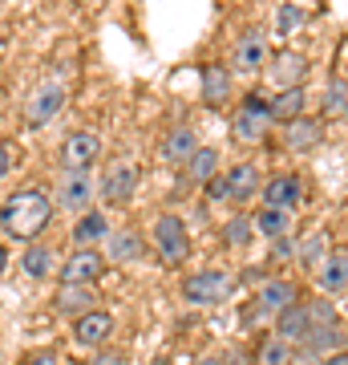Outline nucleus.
I'll return each mask as SVG.
<instances>
[{
  "instance_id": "36",
  "label": "nucleus",
  "mask_w": 348,
  "mask_h": 365,
  "mask_svg": "<svg viewBox=\"0 0 348 365\" xmlns=\"http://www.w3.org/2000/svg\"><path fill=\"white\" fill-rule=\"evenodd\" d=\"M206 195L215 199V203H227V187H223V175H215V179L206 182Z\"/></svg>"
},
{
  "instance_id": "14",
  "label": "nucleus",
  "mask_w": 348,
  "mask_h": 365,
  "mask_svg": "<svg viewBox=\"0 0 348 365\" xmlns=\"http://www.w3.org/2000/svg\"><path fill=\"white\" fill-rule=\"evenodd\" d=\"M300 199H304V182H300V175H275V179L263 187V207L296 211Z\"/></svg>"
},
{
  "instance_id": "42",
  "label": "nucleus",
  "mask_w": 348,
  "mask_h": 365,
  "mask_svg": "<svg viewBox=\"0 0 348 365\" xmlns=\"http://www.w3.org/2000/svg\"><path fill=\"white\" fill-rule=\"evenodd\" d=\"M4 268H9V252H4V244H0V276H4Z\"/></svg>"
},
{
  "instance_id": "31",
  "label": "nucleus",
  "mask_w": 348,
  "mask_h": 365,
  "mask_svg": "<svg viewBox=\"0 0 348 365\" xmlns=\"http://www.w3.org/2000/svg\"><path fill=\"white\" fill-rule=\"evenodd\" d=\"M255 240V223H251V215H235V220L223 223V244L227 248H247Z\"/></svg>"
},
{
  "instance_id": "33",
  "label": "nucleus",
  "mask_w": 348,
  "mask_h": 365,
  "mask_svg": "<svg viewBox=\"0 0 348 365\" xmlns=\"http://www.w3.org/2000/svg\"><path fill=\"white\" fill-rule=\"evenodd\" d=\"M344 106H348V86L344 81H332L324 90V114H344Z\"/></svg>"
},
{
  "instance_id": "40",
  "label": "nucleus",
  "mask_w": 348,
  "mask_h": 365,
  "mask_svg": "<svg viewBox=\"0 0 348 365\" xmlns=\"http://www.w3.org/2000/svg\"><path fill=\"white\" fill-rule=\"evenodd\" d=\"M320 365H348V349H332L328 357H320Z\"/></svg>"
},
{
  "instance_id": "26",
  "label": "nucleus",
  "mask_w": 348,
  "mask_h": 365,
  "mask_svg": "<svg viewBox=\"0 0 348 365\" xmlns=\"http://www.w3.org/2000/svg\"><path fill=\"white\" fill-rule=\"evenodd\" d=\"M215 175H219V150H215V146H199L191 155V163H186V179L206 187Z\"/></svg>"
},
{
  "instance_id": "29",
  "label": "nucleus",
  "mask_w": 348,
  "mask_h": 365,
  "mask_svg": "<svg viewBox=\"0 0 348 365\" xmlns=\"http://www.w3.org/2000/svg\"><path fill=\"white\" fill-rule=\"evenodd\" d=\"M336 341H340V329L336 325H312L308 337L300 341V349L312 353V357H328V353L336 349Z\"/></svg>"
},
{
  "instance_id": "11",
  "label": "nucleus",
  "mask_w": 348,
  "mask_h": 365,
  "mask_svg": "<svg viewBox=\"0 0 348 365\" xmlns=\"http://www.w3.org/2000/svg\"><path fill=\"white\" fill-rule=\"evenodd\" d=\"M102 272H105V260H102V252H93V248H73V256L61 260V280L65 284L93 288Z\"/></svg>"
},
{
  "instance_id": "28",
  "label": "nucleus",
  "mask_w": 348,
  "mask_h": 365,
  "mask_svg": "<svg viewBox=\"0 0 348 365\" xmlns=\"http://www.w3.org/2000/svg\"><path fill=\"white\" fill-rule=\"evenodd\" d=\"M296 260L304 264V268H320L324 260H328V232H312V235H304L296 244Z\"/></svg>"
},
{
  "instance_id": "23",
  "label": "nucleus",
  "mask_w": 348,
  "mask_h": 365,
  "mask_svg": "<svg viewBox=\"0 0 348 365\" xmlns=\"http://www.w3.org/2000/svg\"><path fill=\"white\" fill-rule=\"evenodd\" d=\"M203 102L215 110L231 102V73L223 66H203Z\"/></svg>"
},
{
  "instance_id": "18",
  "label": "nucleus",
  "mask_w": 348,
  "mask_h": 365,
  "mask_svg": "<svg viewBox=\"0 0 348 365\" xmlns=\"http://www.w3.org/2000/svg\"><path fill=\"white\" fill-rule=\"evenodd\" d=\"M21 268H25V276H33V280H45V276H53V268H61V260H57V248L53 244H28L25 252H21Z\"/></svg>"
},
{
  "instance_id": "4",
  "label": "nucleus",
  "mask_w": 348,
  "mask_h": 365,
  "mask_svg": "<svg viewBox=\"0 0 348 365\" xmlns=\"http://www.w3.org/2000/svg\"><path fill=\"white\" fill-rule=\"evenodd\" d=\"M97 195V182H93V170H61L57 179V207L73 211V215H85Z\"/></svg>"
},
{
  "instance_id": "16",
  "label": "nucleus",
  "mask_w": 348,
  "mask_h": 365,
  "mask_svg": "<svg viewBox=\"0 0 348 365\" xmlns=\"http://www.w3.org/2000/svg\"><path fill=\"white\" fill-rule=\"evenodd\" d=\"M259 309L263 313H271V317H280V313H288L292 304H300V288L288 280V276H275V280H268V284L259 288Z\"/></svg>"
},
{
  "instance_id": "22",
  "label": "nucleus",
  "mask_w": 348,
  "mask_h": 365,
  "mask_svg": "<svg viewBox=\"0 0 348 365\" xmlns=\"http://www.w3.org/2000/svg\"><path fill=\"white\" fill-rule=\"evenodd\" d=\"M316 280H320L324 292L340 297V292L348 288V252H328V260L316 268Z\"/></svg>"
},
{
  "instance_id": "7",
  "label": "nucleus",
  "mask_w": 348,
  "mask_h": 365,
  "mask_svg": "<svg viewBox=\"0 0 348 365\" xmlns=\"http://www.w3.org/2000/svg\"><path fill=\"white\" fill-rule=\"evenodd\" d=\"M61 110H65V86L61 81H41L25 102V122L28 126H49Z\"/></svg>"
},
{
  "instance_id": "27",
  "label": "nucleus",
  "mask_w": 348,
  "mask_h": 365,
  "mask_svg": "<svg viewBox=\"0 0 348 365\" xmlns=\"http://www.w3.org/2000/svg\"><path fill=\"white\" fill-rule=\"evenodd\" d=\"M255 235H268V240H280V235H292V211H275V207H259L255 220Z\"/></svg>"
},
{
  "instance_id": "37",
  "label": "nucleus",
  "mask_w": 348,
  "mask_h": 365,
  "mask_svg": "<svg viewBox=\"0 0 348 365\" xmlns=\"http://www.w3.org/2000/svg\"><path fill=\"white\" fill-rule=\"evenodd\" d=\"M223 365H255V357H251V353H243V349H231L227 357H223Z\"/></svg>"
},
{
  "instance_id": "21",
  "label": "nucleus",
  "mask_w": 348,
  "mask_h": 365,
  "mask_svg": "<svg viewBox=\"0 0 348 365\" xmlns=\"http://www.w3.org/2000/svg\"><path fill=\"white\" fill-rule=\"evenodd\" d=\"M93 304H97V288H85V284H65L57 292V313H69L73 321L85 313H93Z\"/></svg>"
},
{
  "instance_id": "9",
  "label": "nucleus",
  "mask_w": 348,
  "mask_h": 365,
  "mask_svg": "<svg viewBox=\"0 0 348 365\" xmlns=\"http://www.w3.org/2000/svg\"><path fill=\"white\" fill-rule=\"evenodd\" d=\"M97 155H102V138H97V130H90V126L73 130L61 146L65 170H90L93 163H97Z\"/></svg>"
},
{
  "instance_id": "39",
  "label": "nucleus",
  "mask_w": 348,
  "mask_h": 365,
  "mask_svg": "<svg viewBox=\"0 0 348 365\" xmlns=\"http://www.w3.org/2000/svg\"><path fill=\"white\" fill-rule=\"evenodd\" d=\"M28 365H61V357H57V353H33Z\"/></svg>"
},
{
  "instance_id": "10",
  "label": "nucleus",
  "mask_w": 348,
  "mask_h": 365,
  "mask_svg": "<svg viewBox=\"0 0 348 365\" xmlns=\"http://www.w3.org/2000/svg\"><path fill=\"white\" fill-rule=\"evenodd\" d=\"M231 61L239 73H263L271 61V53H268V37L259 33V29H247L243 37L235 41V53H231Z\"/></svg>"
},
{
  "instance_id": "38",
  "label": "nucleus",
  "mask_w": 348,
  "mask_h": 365,
  "mask_svg": "<svg viewBox=\"0 0 348 365\" xmlns=\"http://www.w3.org/2000/svg\"><path fill=\"white\" fill-rule=\"evenodd\" d=\"M90 365H126V357H122V353H97Z\"/></svg>"
},
{
  "instance_id": "5",
  "label": "nucleus",
  "mask_w": 348,
  "mask_h": 365,
  "mask_svg": "<svg viewBox=\"0 0 348 365\" xmlns=\"http://www.w3.org/2000/svg\"><path fill=\"white\" fill-rule=\"evenodd\" d=\"M268 130H271V102L259 98V93H251V98L239 106V114L231 118V134L239 143H259Z\"/></svg>"
},
{
  "instance_id": "6",
  "label": "nucleus",
  "mask_w": 348,
  "mask_h": 365,
  "mask_svg": "<svg viewBox=\"0 0 348 365\" xmlns=\"http://www.w3.org/2000/svg\"><path fill=\"white\" fill-rule=\"evenodd\" d=\"M227 292H231V276L223 268H203L182 280V300H191V304H219V300H227Z\"/></svg>"
},
{
  "instance_id": "12",
  "label": "nucleus",
  "mask_w": 348,
  "mask_h": 365,
  "mask_svg": "<svg viewBox=\"0 0 348 365\" xmlns=\"http://www.w3.org/2000/svg\"><path fill=\"white\" fill-rule=\"evenodd\" d=\"M110 337H114V313H105V309H93L73 321V341L85 349H102Z\"/></svg>"
},
{
  "instance_id": "24",
  "label": "nucleus",
  "mask_w": 348,
  "mask_h": 365,
  "mask_svg": "<svg viewBox=\"0 0 348 365\" xmlns=\"http://www.w3.org/2000/svg\"><path fill=\"white\" fill-rule=\"evenodd\" d=\"M194 150H199V138H194L191 126H179V130H170V134H167V143H162V155H167V163H174V167H186Z\"/></svg>"
},
{
  "instance_id": "30",
  "label": "nucleus",
  "mask_w": 348,
  "mask_h": 365,
  "mask_svg": "<svg viewBox=\"0 0 348 365\" xmlns=\"http://www.w3.org/2000/svg\"><path fill=\"white\" fill-rule=\"evenodd\" d=\"M255 365H296V345H288V341H280L271 333V337H263V345H259Z\"/></svg>"
},
{
  "instance_id": "32",
  "label": "nucleus",
  "mask_w": 348,
  "mask_h": 365,
  "mask_svg": "<svg viewBox=\"0 0 348 365\" xmlns=\"http://www.w3.org/2000/svg\"><path fill=\"white\" fill-rule=\"evenodd\" d=\"M300 21H304V9H300V4H280V13H275V33L288 37V33H296Z\"/></svg>"
},
{
  "instance_id": "43",
  "label": "nucleus",
  "mask_w": 348,
  "mask_h": 365,
  "mask_svg": "<svg viewBox=\"0 0 348 365\" xmlns=\"http://www.w3.org/2000/svg\"><path fill=\"white\" fill-rule=\"evenodd\" d=\"M344 118H348V106H344Z\"/></svg>"
},
{
  "instance_id": "19",
  "label": "nucleus",
  "mask_w": 348,
  "mask_h": 365,
  "mask_svg": "<svg viewBox=\"0 0 348 365\" xmlns=\"http://www.w3.org/2000/svg\"><path fill=\"white\" fill-rule=\"evenodd\" d=\"M308 329H312V313H308V304H292L288 313L275 317V337L288 341V345H300V341L308 337Z\"/></svg>"
},
{
  "instance_id": "1",
  "label": "nucleus",
  "mask_w": 348,
  "mask_h": 365,
  "mask_svg": "<svg viewBox=\"0 0 348 365\" xmlns=\"http://www.w3.org/2000/svg\"><path fill=\"white\" fill-rule=\"evenodd\" d=\"M53 220V195H45L41 187H25L0 203V232L21 240V244H37L41 232Z\"/></svg>"
},
{
  "instance_id": "41",
  "label": "nucleus",
  "mask_w": 348,
  "mask_h": 365,
  "mask_svg": "<svg viewBox=\"0 0 348 365\" xmlns=\"http://www.w3.org/2000/svg\"><path fill=\"white\" fill-rule=\"evenodd\" d=\"M194 365H223L219 353H203V357H194Z\"/></svg>"
},
{
  "instance_id": "35",
  "label": "nucleus",
  "mask_w": 348,
  "mask_h": 365,
  "mask_svg": "<svg viewBox=\"0 0 348 365\" xmlns=\"http://www.w3.org/2000/svg\"><path fill=\"white\" fill-rule=\"evenodd\" d=\"M271 252H275V260H288V256H296V244H292V235H280V240H271Z\"/></svg>"
},
{
  "instance_id": "20",
  "label": "nucleus",
  "mask_w": 348,
  "mask_h": 365,
  "mask_svg": "<svg viewBox=\"0 0 348 365\" xmlns=\"http://www.w3.org/2000/svg\"><path fill=\"white\" fill-rule=\"evenodd\" d=\"M324 138V126L316 122V118H296V122H288V134H284V146L288 150H296V155H304V150H312V146H320Z\"/></svg>"
},
{
  "instance_id": "3",
  "label": "nucleus",
  "mask_w": 348,
  "mask_h": 365,
  "mask_svg": "<svg viewBox=\"0 0 348 365\" xmlns=\"http://www.w3.org/2000/svg\"><path fill=\"white\" fill-rule=\"evenodd\" d=\"M150 240H154V252L162 256V264H167V268H179V264L186 260V252H191L186 223H182L179 215H158Z\"/></svg>"
},
{
  "instance_id": "25",
  "label": "nucleus",
  "mask_w": 348,
  "mask_h": 365,
  "mask_svg": "<svg viewBox=\"0 0 348 365\" xmlns=\"http://www.w3.org/2000/svg\"><path fill=\"white\" fill-rule=\"evenodd\" d=\"M304 102H308V93H304V86L300 90H284L271 98V122H296V118H304Z\"/></svg>"
},
{
  "instance_id": "2",
  "label": "nucleus",
  "mask_w": 348,
  "mask_h": 365,
  "mask_svg": "<svg viewBox=\"0 0 348 365\" xmlns=\"http://www.w3.org/2000/svg\"><path fill=\"white\" fill-rule=\"evenodd\" d=\"M138 182H142L138 163H130V158H114V163L105 167L102 182H97V195H102V203H110V207H122V203L134 199Z\"/></svg>"
},
{
  "instance_id": "34",
  "label": "nucleus",
  "mask_w": 348,
  "mask_h": 365,
  "mask_svg": "<svg viewBox=\"0 0 348 365\" xmlns=\"http://www.w3.org/2000/svg\"><path fill=\"white\" fill-rule=\"evenodd\" d=\"M13 167H16V150L9 143H0V182L13 175Z\"/></svg>"
},
{
  "instance_id": "17",
  "label": "nucleus",
  "mask_w": 348,
  "mask_h": 365,
  "mask_svg": "<svg viewBox=\"0 0 348 365\" xmlns=\"http://www.w3.org/2000/svg\"><path fill=\"white\" fill-rule=\"evenodd\" d=\"M105 235H110V220H105L102 211L90 207L85 215H78L69 240H73V248H93V252H97V244H105Z\"/></svg>"
},
{
  "instance_id": "15",
  "label": "nucleus",
  "mask_w": 348,
  "mask_h": 365,
  "mask_svg": "<svg viewBox=\"0 0 348 365\" xmlns=\"http://www.w3.org/2000/svg\"><path fill=\"white\" fill-rule=\"evenodd\" d=\"M105 256L114 264H138L146 256V244L142 235L134 232V227H110V235H105Z\"/></svg>"
},
{
  "instance_id": "13",
  "label": "nucleus",
  "mask_w": 348,
  "mask_h": 365,
  "mask_svg": "<svg viewBox=\"0 0 348 365\" xmlns=\"http://www.w3.org/2000/svg\"><path fill=\"white\" fill-rule=\"evenodd\" d=\"M223 187H227V203H247L259 191V167L255 163H235L223 170Z\"/></svg>"
},
{
  "instance_id": "8",
  "label": "nucleus",
  "mask_w": 348,
  "mask_h": 365,
  "mask_svg": "<svg viewBox=\"0 0 348 365\" xmlns=\"http://www.w3.org/2000/svg\"><path fill=\"white\" fill-rule=\"evenodd\" d=\"M268 81L275 86V93H284V90H300L304 86V73H308V57L296 49H284V53H275L268 61Z\"/></svg>"
}]
</instances>
